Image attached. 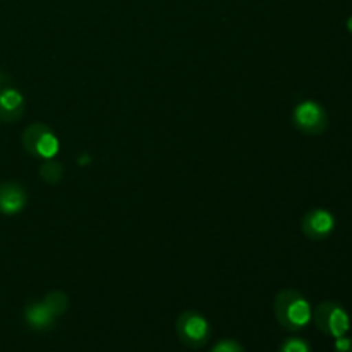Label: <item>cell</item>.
Listing matches in <instances>:
<instances>
[{"instance_id": "cell-6", "label": "cell", "mask_w": 352, "mask_h": 352, "mask_svg": "<svg viewBox=\"0 0 352 352\" xmlns=\"http://www.w3.org/2000/svg\"><path fill=\"white\" fill-rule=\"evenodd\" d=\"M337 227V220L332 212L325 208H313L305 213L301 220V230L308 239L311 241H325L333 234Z\"/></svg>"}, {"instance_id": "cell-11", "label": "cell", "mask_w": 352, "mask_h": 352, "mask_svg": "<svg viewBox=\"0 0 352 352\" xmlns=\"http://www.w3.org/2000/svg\"><path fill=\"white\" fill-rule=\"evenodd\" d=\"M41 301H43V305L47 306L48 309H50V313L55 316V318H58V316L64 315L69 308L67 294H65V292H60V291L47 292Z\"/></svg>"}, {"instance_id": "cell-9", "label": "cell", "mask_w": 352, "mask_h": 352, "mask_svg": "<svg viewBox=\"0 0 352 352\" xmlns=\"http://www.w3.org/2000/svg\"><path fill=\"white\" fill-rule=\"evenodd\" d=\"M24 323L33 332H48L55 327L57 318L50 313V309L43 305V301H30L24 306L23 311Z\"/></svg>"}, {"instance_id": "cell-16", "label": "cell", "mask_w": 352, "mask_h": 352, "mask_svg": "<svg viewBox=\"0 0 352 352\" xmlns=\"http://www.w3.org/2000/svg\"><path fill=\"white\" fill-rule=\"evenodd\" d=\"M347 30H349V33L352 34V16H349V19H347Z\"/></svg>"}, {"instance_id": "cell-14", "label": "cell", "mask_w": 352, "mask_h": 352, "mask_svg": "<svg viewBox=\"0 0 352 352\" xmlns=\"http://www.w3.org/2000/svg\"><path fill=\"white\" fill-rule=\"evenodd\" d=\"M333 351L336 352H352V337H347V336L337 337L336 344H333Z\"/></svg>"}, {"instance_id": "cell-10", "label": "cell", "mask_w": 352, "mask_h": 352, "mask_svg": "<svg viewBox=\"0 0 352 352\" xmlns=\"http://www.w3.org/2000/svg\"><path fill=\"white\" fill-rule=\"evenodd\" d=\"M40 177L41 181L47 184H57L64 177V165L60 162L48 158V160H41L40 165Z\"/></svg>"}, {"instance_id": "cell-3", "label": "cell", "mask_w": 352, "mask_h": 352, "mask_svg": "<svg viewBox=\"0 0 352 352\" xmlns=\"http://www.w3.org/2000/svg\"><path fill=\"white\" fill-rule=\"evenodd\" d=\"M175 333L186 347L201 349L212 337V327L201 313L188 309V311H182L175 320Z\"/></svg>"}, {"instance_id": "cell-7", "label": "cell", "mask_w": 352, "mask_h": 352, "mask_svg": "<svg viewBox=\"0 0 352 352\" xmlns=\"http://www.w3.org/2000/svg\"><path fill=\"white\" fill-rule=\"evenodd\" d=\"M28 205V191L16 181H6L0 184V213L7 217L17 215Z\"/></svg>"}, {"instance_id": "cell-12", "label": "cell", "mask_w": 352, "mask_h": 352, "mask_svg": "<svg viewBox=\"0 0 352 352\" xmlns=\"http://www.w3.org/2000/svg\"><path fill=\"white\" fill-rule=\"evenodd\" d=\"M278 352H313L311 344L301 337H289L278 347Z\"/></svg>"}, {"instance_id": "cell-2", "label": "cell", "mask_w": 352, "mask_h": 352, "mask_svg": "<svg viewBox=\"0 0 352 352\" xmlns=\"http://www.w3.org/2000/svg\"><path fill=\"white\" fill-rule=\"evenodd\" d=\"M311 322L315 323L316 329L325 336L333 337H342L347 336L351 329V318L349 313L346 311L340 302L337 301H323L313 309Z\"/></svg>"}, {"instance_id": "cell-4", "label": "cell", "mask_w": 352, "mask_h": 352, "mask_svg": "<svg viewBox=\"0 0 352 352\" xmlns=\"http://www.w3.org/2000/svg\"><path fill=\"white\" fill-rule=\"evenodd\" d=\"M329 112L322 103L315 100H305L298 103L292 112V124L299 133L306 136H322L329 127Z\"/></svg>"}, {"instance_id": "cell-15", "label": "cell", "mask_w": 352, "mask_h": 352, "mask_svg": "<svg viewBox=\"0 0 352 352\" xmlns=\"http://www.w3.org/2000/svg\"><path fill=\"white\" fill-rule=\"evenodd\" d=\"M9 82H10L9 76H6L2 71H0V88H3V86L9 85Z\"/></svg>"}, {"instance_id": "cell-1", "label": "cell", "mask_w": 352, "mask_h": 352, "mask_svg": "<svg viewBox=\"0 0 352 352\" xmlns=\"http://www.w3.org/2000/svg\"><path fill=\"white\" fill-rule=\"evenodd\" d=\"M274 315L282 329L287 332H299L311 323L313 308L302 292L284 289L274 299Z\"/></svg>"}, {"instance_id": "cell-8", "label": "cell", "mask_w": 352, "mask_h": 352, "mask_svg": "<svg viewBox=\"0 0 352 352\" xmlns=\"http://www.w3.org/2000/svg\"><path fill=\"white\" fill-rule=\"evenodd\" d=\"M26 112V100L23 93L12 85L0 88V120L3 122H17Z\"/></svg>"}, {"instance_id": "cell-5", "label": "cell", "mask_w": 352, "mask_h": 352, "mask_svg": "<svg viewBox=\"0 0 352 352\" xmlns=\"http://www.w3.org/2000/svg\"><path fill=\"white\" fill-rule=\"evenodd\" d=\"M58 140L54 131L48 126L34 122L28 126L23 133V148L28 155L38 160H48L55 158L58 153Z\"/></svg>"}, {"instance_id": "cell-13", "label": "cell", "mask_w": 352, "mask_h": 352, "mask_svg": "<svg viewBox=\"0 0 352 352\" xmlns=\"http://www.w3.org/2000/svg\"><path fill=\"white\" fill-rule=\"evenodd\" d=\"M210 352H246L244 351L243 344H239L234 339H222L213 346V349Z\"/></svg>"}]
</instances>
